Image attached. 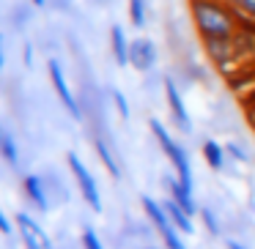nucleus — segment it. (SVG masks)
<instances>
[{
    "label": "nucleus",
    "instance_id": "nucleus-14",
    "mask_svg": "<svg viewBox=\"0 0 255 249\" xmlns=\"http://www.w3.org/2000/svg\"><path fill=\"white\" fill-rule=\"evenodd\" d=\"M203 159L211 170H222L225 167V148L217 140H206L203 143Z\"/></svg>",
    "mask_w": 255,
    "mask_h": 249
},
{
    "label": "nucleus",
    "instance_id": "nucleus-15",
    "mask_svg": "<svg viewBox=\"0 0 255 249\" xmlns=\"http://www.w3.org/2000/svg\"><path fill=\"white\" fill-rule=\"evenodd\" d=\"M94 148H96V156L102 159V165H105V170L110 172L113 178H118V175H121V170H118V162H116V156H113V151L107 148V143H105V140H96V145H94Z\"/></svg>",
    "mask_w": 255,
    "mask_h": 249
},
{
    "label": "nucleus",
    "instance_id": "nucleus-12",
    "mask_svg": "<svg viewBox=\"0 0 255 249\" xmlns=\"http://www.w3.org/2000/svg\"><path fill=\"white\" fill-rule=\"evenodd\" d=\"M165 211H167V216H170V222L178 227V230H184V233H195V225H192V214H187V211L181 208V205L176 203V200H165Z\"/></svg>",
    "mask_w": 255,
    "mask_h": 249
},
{
    "label": "nucleus",
    "instance_id": "nucleus-5",
    "mask_svg": "<svg viewBox=\"0 0 255 249\" xmlns=\"http://www.w3.org/2000/svg\"><path fill=\"white\" fill-rule=\"evenodd\" d=\"M159 61V52H156V44L145 36H137V39L129 44V66L134 72H151Z\"/></svg>",
    "mask_w": 255,
    "mask_h": 249
},
{
    "label": "nucleus",
    "instance_id": "nucleus-4",
    "mask_svg": "<svg viewBox=\"0 0 255 249\" xmlns=\"http://www.w3.org/2000/svg\"><path fill=\"white\" fill-rule=\"evenodd\" d=\"M66 162H69V170H72L74 181L80 186V194L85 197V203L91 205L94 211H102V197H99V186H96V178L91 175V170L83 165L77 154H66Z\"/></svg>",
    "mask_w": 255,
    "mask_h": 249
},
{
    "label": "nucleus",
    "instance_id": "nucleus-26",
    "mask_svg": "<svg viewBox=\"0 0 255 249\" xmlns=\"http://www.w3.org/2000/svg\"><path fill=\"white\" fill-rule=\"evenodd\" d=\"M228 249H244L242 244H236V241H228Z\"/></svg>",
    "mask_w": 255,
    "mask_h": 249
},
{
    "label": "nucleus",
    "instance_id": "nucleus-28",
    "mask_svg": "<svg viewBox=\"0 0 255 249\" xmlns=\"http://www.w3.org/2000/svg\"><path fill=\"white\" fill-rule=\"evenodd\" d=\"M145 249H154V247H145Z\"/></svg>",
    "mask_w": 255,
    "mask_h": 249
},
{
    "label": "nucleus",
    "instance_id": "nucleus-11",
    "mask_svg": "<svg viewBox=\"0 0 255 249\" xmlns=\"http://www.w3.org/2000/svg\"><path fill=\"white\" fill-rule=\"evenodd\" d=\"M110 44H113V58H116L118 66H127L129 63V44L127 41V33H124L121 25H113L110 28Z\"/></svg>",
    "mask_w": 255,
    "mask_h": 249
},
{
    "label": "nucleus",
    "instance_id": "nucleus-1",
    "mask_svg": "<svg viewBox=\"0 0 255 249\" xmlns=\"http://www.w3.org/2000/svg\"><path fill=\"white\" fill-rule=\"evenodd\" d=\"M189 17L200 41H222L239 36L242 30H253L222 0H189Z\"/></svg>",
    "mask_w": 255,
    "mask_h": 249
},
{
    "label": "nucleus",
    "instance_id": "nucleus-22",
    "mask_svg": "<svg viewBox=\"0 0 255 249\" xmlns=\"http://www.w3.org/2000/svg\"><path fill=\"white\" fill-rule=\"evenodd\" d=\"M228 154H231V156H236L239 162H247V154H244V151L239 148L236 143H228Z\"/></svg>",
    "mask_w": 255,
    "mask_h": 249
},
{
    "label": "nucleus",
    "instance_id": "nucleus-24",
    "mask_svg": "<svg viewBox=\"0 0 255 249\" xmlns=\"http://www.w3.org/2000/svg\"><path fill=\"white\" fill-rule=\"evenodd\" d=\"M30 63H33V47L25 44V66H30Z\"/></svg>",
    "mask_w": 255,
    "mask_h": 249
},
{
    "label": "nucleus",
    "instance_id": "nucleus-3",
    "mask_svg": "<svg viewBox=\"0 0 255 249\" xmlns=\"http://www.w3.org/2000/svg\"><path fill=\"white\" fill-rule=\"evenodd\" d=\"M151 132H154V137H156V143H159V148L165 151V156L170 159L173 170H176V178L184 183V186L192 189V165H189L187 151H184L181 145H178L176 140L170 137V132L162 126L159 118H151Z\"/></svg>",
    "mask_w": 255,
    "mask_h": 249
},
{
    "label": "nucleus",
    "instance_id": "nucleus-23",
    "mask_svg": "<svg viewBox=\"0 0 255 249\" xmlns=\"http://www.w3.org/2000/svg\"><path fill=\"white\" fill-rule=\"evenodd\" d=\"M0 233H3V236L11 233V222H8V216L3 214V208H0Z\"/></svg>",
    "mask_w": 255,
    "mask_h": 249
},
{
    "label": "nucleus",
    "instance_id": "nucleus-7",
    "mask_svg": "<svg viewBox=\"0 0 255 249\" xmlns=\"http://www.w3.org/2000/svg\"><path fill=\"white\" fill-rule=\"evenodd\" d=\"M162 88H165V99H167V107H170L173 123H176L181 132H192V121H189V112H187V104H184V96H181V90H178V85L173 83L170 77H165Z\"/></svg>",
    "mask_w": 255,
    "mask_h": 249
},
{
    "label": "nucleus",
    "instance_id": "nucleus-20",
    "mask_svg": "<svg viewBox=\"0 0 255 249\" xmlns=\"http://www.w3.org/2000/svg\"><path fill=\"white\" fill-rule=\"evenodd\" d=\"M113 104L118 107L121 118H129V101H127V96H124L121 90H113Z\"/></svg>",
    "mask_w": 255,
    "mask_h": 249
},
{
    "label": "nucleus",
    "instance_id": "nucleus-21",
    "mask_svg": "<svg viewBox=\"0 0 255 249\" xmlns=\"http://www.w3.org/2000/svg\"><path fill=\"white\" fill-rule=\"evenodd\" d=\"M200 219H203V225H206V227H209L211 236H217V233H220V225H217L214 214H211L209 208H200Z\"/></svg>",
    "mask_w": 255,
    "mask_h": 249
},
{
    "label": "nucleus",
    "instance_id": "nucleus-16",
    "mask_svg": "<svg viewBox=\"0 0 255 249\" xmlns=\"http://www.w3.org/2000/svg\"><path fill=\"white\" fill-rule=\"evenodd\" d=\"M156 230H159V236H162V244H165V249H187V247H184V241H181V236H178V227L173 225V222H167V225L156 227Z\"/></svg>",
    "mask_w": 255,
    "mask_h": 249
},
{
    "label": "nucleus",
    "instance_id": "nucleus-2",
    "mask_svg": "<svg viewBox=\"0 0 255 249\" xmlns=\"http://www.w3.org/2000/svg\"><path fill=\"white\" fill-rule=\"evenodd\" d=\"M253 41H255V30H242L233 39L203 41V50L220 72H233L236 63H242L247 55H253Z\"/></svg>",
    "mask_w": 255,
    "mask_h": 249
},
{
    "label": "nucleus",
    "instance_id": "nucleus-8",
    "mask_svg": "<svg viewBox=\"0 0 255 249\" xmlns=\"http://www.w3.org/2000/svg\"><path fill=\"white\" fill-rule=\"evenodd\" d=\"M17 230H19V236H22L25 249H52L50 236H47L39 222L30 219L28 214H17Z\"/></svg>",
    "mask_w": 255,
    "mask_h": 249
},
{
    "label": "nucleus",
    "instance_id": "nucleus-13",
    "mask_svg": "<svg viewBox=\"0 0 255 249\" xmlns=\"http://www.w3.org/2000/svg\"><path fill=\"white\" fill-rule=\"evenodd\" d=\"M228 8H233L236 11V17L242 19L247 28L255 30V0H222Z\"/></svg>",
    "mask_w": 255,
    "mask_h": 249
},
{
    "label": "nucleus",
    "instance_id": "nucleus-10",
    "mask_svg": "<svg viewBox=\"0 0 255 249\" xmlns=\"http://www.w3.org/2000/svg\"><path fill=\"white\" fill-rule=\"evenodd\" d=\"M22 186H25V194L30 197V203H33L39 211H47V205H50V200H47L44 181H41L39 175H25Z\"/></svg>",
    "mask_w": 255,
    "mask_h": 249
},
{
    "label": "nucleus",
    "instance_id": "nucleus-25",
    "mask_svg": "<svg viewBox=\"0 0 255 249\" xmlns=\"http://www.w3.org/2000/svg\"><path fill=\"white\" fill-rule=\"evenodd\" d=\"M3 63H6V50H3V36H0V72H3Z\"/></svg>",
    "mask_w": 255,
    "mask_h": 249
},
{
    "label": "nucleus",
    "instance_id": "nucleus-17",
    "mask_svg": "<svg viewBox=\"0 0 255 249\" xmlns=\"http://www.w3.org/2000/svg\"><path fill=\"white\" fill-rule=\"evenodd\" d=\"M129 22L132 28H145V0H129Z\"/></svg>",
    "mask_w": 255,
    "mask_h": 249
},
{
    "label": "nucleus",
    "instance_id": "nucleus-9",
    "mask_svg": "<svg viewBox=\"0 0 255 249\" xmlns=\"http://www.w3.org/2000/svg\"><path fill=\"white\" fill-rule=\"evenodd\" d=\"M167 189H170V200H176V203L181 205L187 214H195V211H198V205H195V197H192V189L184 186L178 178H167Z\"/></svg>",
    "mask_w": 255,
    "mask_h": 249
},
{
    "label": "nucleus",
    "instance_id": "nucleus-19",
    "mask_svg": "<svg viewBox=\"0 0 255 249\" xmlns=\"http://www.w3.org/2000/svg\"><path fill=\"white\" fill-rule=\"evenodd\" d=\"M83 247L85 249H105L99 236H96V230H91V227H85V233H83Z\"/></svg>",
    "mask_w": 255,
    "mask_h": 249
},
{
    "label": "nucleus",
    "instance_id": "nucleus-29",
    "mask_svg": "<svg viewBox=\"0 0 255 249\" xmlns=\"http://www.w3.org/2000/svg\"><path fill=\"white\" fill-rule=\"evenodd\" d=\"M0 137H3V132H0Z\"/></svg>",
    "mask_w": 255,
    "mask_h": 249
},
{
    "label": "nucleus",
    "instance_id": "nucleus-27",
    "mask_svg": "<svg viewBox=\"0 0 255 249\" xmlns=\"http://www.w3.org/2000/svg\"><path fill=\"white\" fill-rule=\"evenodd\" d=\"M30 3H33L36 8H41V6H44V3H47V0H30Z\"/></svg>",
    "mask_w": 255,
    "mask_h": 249
},
{
    "label": "nucleus",
    "instance_id": "nucleus-18",
    "mask_svg": "<svg viewBox=\"0 0 255 249\" xmlns=\"http://www.w3.org/2000/svg\"><path fill=\"white\" fill-rule=\"evenodd\" d=\"M0 154L8 159V165H17V145H14V140L8 137V134L0 137Z\"/></svg>",
    "mask_w": 255,
    "mask_h": 249
},
{
    "label": "nucleus",
    "instance_id": "nucleus-6",
    "mask_svg": "<svg viewBox=\"0 0 255 249\" xmlns=\"http://www.w3.org/2000/svg\"><path fill=\"white\" fill-rule=\"evenodd\" d=\"M47 72H50V83H52V88H55L61 104L80 121V118H83V112H80V104H77V99H74L72 88H69V83H66V74H63L61 63H58V61H50V63H47Z\"/></svg>",
    "mask_w": 255,
    "mask_h": 249
}]
</instances>
